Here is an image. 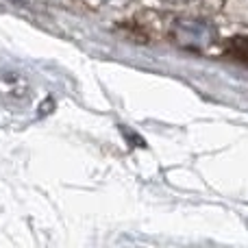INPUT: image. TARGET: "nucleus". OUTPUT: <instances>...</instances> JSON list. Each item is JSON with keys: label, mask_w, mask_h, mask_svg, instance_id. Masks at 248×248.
Masks as SVG:
<instances>
[{"label": "nucleus", "mask_w": 248, "mask_h": 248, "mask_svg": "<svg viewBox=\"0 0 248 248\" xmlns=\"http://www.w3.org/2000/svg\"><path fill=\"white\" fill-rule=\"evenodd\" d=\"M168 2H176V0H168Z\"/></svg>", "instance_id": "nucleus-3"}, {"label": "nucleus", "mask_w": 248, "mask_h": 248, "mask_svg": "<svg viewBox=\"0 0 248 248\" xmlns=\"http://www.w3.org/2000/svg\"><path fill=\"white\" fill-rule=\"evenodd\" d=\"M174 37L185 48H207L214 42V26L205 20H181L174 29Z\"/></svg>", "instance_id": "nucleus-1"}, {"label": "nucleus", "mask_w": 248, "mask_h": 248, "mask_svg": "<svg viewBox=\"0 0 248 248\" xmlns=\"http://www.w3.org/2000/svg\"><path fill=\"white\" fill-rule=\"evenodd\" d=\"M227 52L231 57H235V59L248 63V37H233L227 44Z\"/></svg>", "instance_id": "nucleus-2"}]
</instances>
